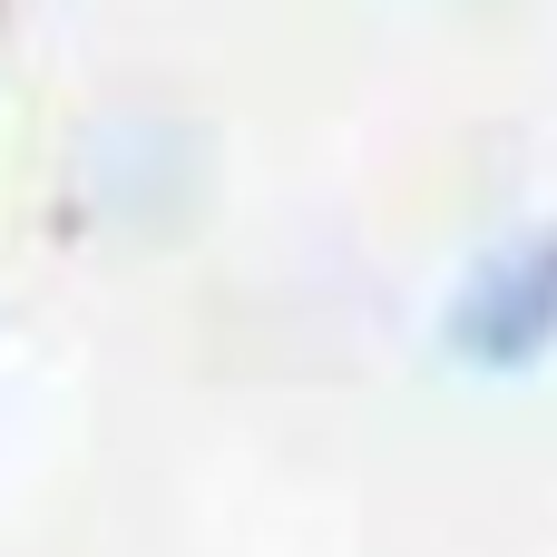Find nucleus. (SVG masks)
I'll use <instances>...</instances> for the list:
<instances>
[{
    "mask_svg": "<svg viewBox=\"0 0 557 557\" xmlns=\"http://www.w3.org/2000/svg\"><path fill=\"white\" fill-rule=\"evenodd\" d=\"M441 343L460 372H539L557 352V225L509 235L499 255H480L441 313Z\"/></svg>",
    "mask_w": 557,
    "mask_h": 557,
    "instance_id": "f257e3e1",
    "label": "nucleus"
}]
</instances>
